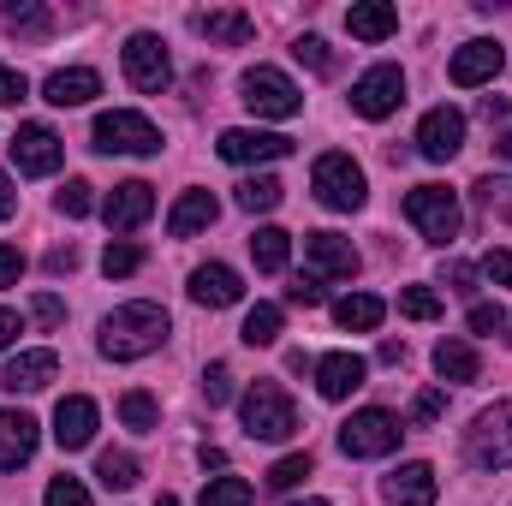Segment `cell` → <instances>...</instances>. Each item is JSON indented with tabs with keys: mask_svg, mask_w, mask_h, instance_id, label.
Returning <instances> with one entry per match:
<instances>
[{
	"mask_svg": "<svg viewBox=\"0 0 512 506\" xmlns=\"http://www.w3.org/2000/svg\"><path fill=\"white\" fill-rule=\"evenodd\" d=\"M167 334H173L167 310H161V304H149V298H137V304H120L114 316H102L96 346H102V358H114V364H137V358L161 352V346H167Z\"/></svg>",
	"mask_w": 512,
	"mask_h": 506,
	"instance_id": "1",
	"label": "cell"
},
{
	"mask_svg": "<svg viewBox=\"0 0 512 506\" xmlns=\"http://www.w3.org/2000/svg\"><path fill=\"white\" fill-rule=\"evenodd\" d=\"M239 417H245V435H251V441H292V435H298V405L286 399L280 381H256V387H245Z\"/></svg>",
	"mask_w": 512,
	"mask_h": 506,
	"instance_id": "2",
	"label": "cell"
},
{
	"mask_svg": "<svg viewBox=\"0 0 512 506\" xmlns=\"http://www.w3.org/2000/svg\"><path fill=\"white\" fill-rule=\"evenodd\" d=\"M310 191H316V203L322 209H334V215H352V209H364V197H370V185H364V167L352 161V155H316V167H310Z\"/></svg>",
	"mask_w": 512,
	"mask_h": 506,
	"instance_id": "3",
	"label": "cell"
},
{
	"mask_svg": "<svg viewBox=\"0 0 512 506\" xmlns=\"http://www.w3.org/2000/svg\"><path fill=\"white\" fill-rule=\"evenodd\" d=\"M405 221L429 239V245H453L459 239V191L453 185H417L405 191Z\"/></svg>",
	"mask_w": 512,
	"mask_h": 506,
	"instance_id": "4",
	"label": "cell"
},
{
	"mask_svg": "<svg viewBox=\"0 0 512 506\" xmlns=\"http://www.w3.org/2000/svg\"><path fill=\"white\" fill-rule=\"evenodd\" d=\"M465 459L477 471H512V399H495L465 429Z\"/></svg>",
	"mask_w": 512,
	"mask_h": 506,
	"instance_id": "5",
	"label": "cell"
},
{
	"mask_svg": "<svg viewBox=\"0 0 512 506\" xmlns=\"http://www.w3.org/2000/svg\"><path fill=\"white\" fill-rule=\"evenodd\" d=\"M399 435H405V423L382 411V405H364V411H352L346 423H340V453L346 459H382L399 447Z\"/></svg>",
	"mask_w": 512,
	"mask_h": 506,
	"instance_id": "6",
	"label": "cell"
},
{
	"mask_svg": "<svg viewBox=\"0 0 512 506\" xmlns=\"http://www.w3.org/2000/svg\"><path fill=\"white\" fill-rule=\"evenodd\" d=\"M239 96H245V108H251L256 120H292V114L304 108V90H298L280 66H251V72L239 78Z\"/></svg>",
	"mask_w": 512,
	"mask_h": 506,
	"instance_id": "7",
	"label": "cell"
},
{
	"mask_svg": "<svg viewBox=\"0 0 512 506\" xmlns=\"http://www.w3.org/2000/svg\"><path fill=\"white\" fill-rule=\"evenodd\" d=\"M90 143H96L102 155H155V149H161V131H155L149 114L114 108V114H102V120H96Z\"/></svg>",
	"mask_w": 512,
	"mask_h": 506,
	"instance_id": "8",
	"label": "cell"
},
{
	"mask_svg": "<svg viewBox=\"0 0 512 506\" xmlns=\"http://www.w3.org/2000/svg\"><path fill=\"white\" fill-rule=\"evenodd\" d=\"M120 60H126L131 90H143V96H161V90L173 84V60H167V42H161L155 30H131L126 48H120Z\"/></svg>",
	"mask_w": 512,
	"mask_h": 506,
	"instance_id": "9",
	"label": "cell"
},
{
	"mask_svg": "<svg viewBox=\"0 0 512 506\" xmlns=\"http://www.w3.org/2000/svg\"><path fill=\"white\" fill-rule=\"evenodd\" d=\"M405 102V72L393 66V60H382V66H370L358 84H352V108L364 114V120H387L393 108Z\"/></svg>",
	"mask_w": 512,
	"mask_h": 506,
	"instance_id": "10",
	"label": "cell"
},
{
	"mask_svg": "<svg viewBox=\"0 0 512 506\" xmlns=\"http://www.w3.org/2000/svg\"><path fill=\"white\" fill-rule=\"evenodd\" d=\"M221 161H233V167H251V161H286L292 155V137H280V131H251V126H233L221 131Z\"/></svg>",
	"mask_w": 512,
	"mask_h": 506,
	"instance_id": "11",
	"label": "cell"
},
{
	"mask_svg": "<svg viewBox=\"0 0 512 506\" xmlns=\"http://www.w3.org/2000/svg\"><path fill=\"white\" fill-rule=\"evenodd\" d=\"M304 268H310V280H352L358 251L340 233H304Z\"/></svg>",
	"mask_w": 512,
	"mask_h": 506,
	"instance_id": "12",
	"label": "cell"
},
{
	"mask_svg": "<svg viewBox=\"0 0 512 506\" xmlns=\"http://www.w3.org/2000/svg\"><path fill=\"white\" fill-rule=\"evenodd\" d=\"M507 66V48L501 42H489V36H477V42H465L459 54H453V66H447V78L459 84V90H483V84H495V72Z\"/></svg>",
	"mask_w": 512,
	"mask_h": 506,
	"instance_id": "13",
	"label": "cell"
},
{
	"mask_svg": "<svg viewBox=\"0 0 512 506\" xmlns=\"http://www.w3.org/2000/svg\"><path fill=\"white\" fill-rule=\"evenodd\" d=\"M465 149V114L459 108H429L417 126V155L423 161H453Z\"/></svg>",
	"mask_w": 512,
	"mask_h": 506,
	"instance_id": "14",
	"label": "cell"
},
{
	"mask_svg": "<svg viewBox=\"0 0 512 506\" xmlns=\"http://www.w3.org/2000/svg\"><path fill=\"white\" fill-rule=\"evenodd\" d=\"M60 155H66V143H60L48 126H18L12 131V161H18V173L48 179V173L60 167Z\"/></svg>",
	"mask_w": 512,
	"mask_h": 506,
	"instance_id": "15",
	"label": "cell"
},
{
	"mask_svg": "<svg viewBox=\"0 0 512 506\" xmlns=\"http://www.w3.org/2000/svg\"><path fill=\"white\" fill-rule=\"evenodd\" d=\"M149 215H155V185H143V179L114 185V191H108V203H102V221H108L114 233H137Z\"/></svg>",
	"mask_w": 512,
	"mask_h": 506,
	"instance_id": "16",
	"label": "cell"
},
{
	"mask_svg": "<svg viewBox=\"0 0 512 506\" xmlns=\"http://www.w3.org/2000/svg\"><path fill=\"white\" fill-rule=\"evenodd\" d=\"M96 423H102V411H96V399H84V393H66V399L54 405V441H60L66 453L90 447V441H96Z\"/></svg>",
	"mask_w": 512,
	"mask_h": 506,
	"instance_id": "17",
	"label": "cell"
},
{
	"mask_svg": "<svg viewBox=\"0 0 512 506\" xmlns=\"http://www.w3.org/2000/svg\"><path fill=\"white\" fill-rule=\"evenodd\" d=\"M310 376H316V393L322 399H352L364 387V376H370V364L358 352H328V358L310 364Z\"/></svg>",
	"mask_w": 512,
	"mask_h": 506,
	"instance_id": "18",
	"label": "cell"
},
{
	"mask_svg": "<svg viewBox=\"0 0 512 506\" xmlns=\"http://www.w3.org/2000/svg\"><path fill=\"white\" fill-rule=\"evenodd\" d=\"M382 495H387V506H435L441 483H435V471H429L423 459H405L399 471H387Z\"/></svg>",
	"mask_w": 512,
	"mask_h": 506,
	"instance_id": "19",
	"label": "cell"
},
{
	"mask_svg": "<svg viewBox=\"0 0 512 506\" xmlns=\"http://www.w3.org/2000/svg\"><path fill=\"white\" fill-rule=\"evenodd\" d=\"M245 298V280L227 268V262H203L197 274H191V304H203V310H227V304H239Z\"/></svg>",
	"mask_w": 512,
	"mask_h": 506,
	"instance_id": "20",
	"label": "cell"
},
{
	"mask_svg": "<svg viewBox=\"0 0 512 506\" xmlns=\"http://www.w3.org/2000/svg\"><path fill=\"white\" fill-rule=\"evenodd\" d=\"M54 376H60V358H54L48 346H36V352H18V358L0 370V387H6V393H42Z\"/></svg>",
	"mask_w": 512,
	"mask_h": 506,
	"instance_id": "21",
	"label": "cell"
},
{
	"mask_svg": "<svg viewBox=\"0 0 512 506\" xmlns=\"http://www.w3.org/2000/svg\"><path fill=\"white\" fill-rule=\"evenodd\" d=\"M191 24H197V36H209V42H221V48H245V42L256 36V18H251V12H239V6L197 12Z\"/></svg>",
	"mask_w": 512,
	"mask_h": 506,
	"instance_id": "22",
	"label": "cell"
},
{
	"mask_svg": "<svg viewBox=\"0 0 512 506\" xmlns=\"http://www.w3.org/2000/svg\"><path fill=\"white\" fill-rule=\"evenodd\" d=\"M90 96H102V78H96L90 66L48 72V84H42V102H54V108H84Z\"/></svg>",
	"mask_w": 512,
	"mask_h": 506,
	"instance_id": "23",
	"label": "cell"
},
{
	"mask_svg": "<svg viewBox=\"0 0 512 506\" xmlns=\"http://www.w3.org/2000/svg\"><path fill=\"white\" fill-rule=\"evenodd\" d=\"M36 453V417L30 411H0V471L30 465Z\"/></svg>",
	"mask_w": 512,
	"mask_h": 506,
	"instance_id": "24",
	"label": "cell"
},
{
	"mask_svg": "<svg viewBox=\"0 0 512 506\" xmlns=\"http://www.w3.org/2000/svg\"><path fill=\"white\" fill-rule=\"evenodd\" d=\"M215 215H221V203L209 197V191H185L173 209H167V233L173 239H191V233H209L215 227Z\"/></svg>",
	"mask_w": 512,
	"mask_h": 506,
	"instance_id": "25",
	"label": "cell"
},
{
	"mask_svg": "<svg viewBox=\"0 0 512 506\" xmlns=\"http://www.w3.org/2000/svg\"><path fill=\"white\" fill-rule=\"evenodd\" d=\"M435 376L453 381V387L477 381V376H483V358H477V346H471V340H441V346H435Z\"/></svg>",
	"mask_w": 512,
	"mask_h": 506,
	"instance_id": "26",
	"label": "cell"
},
{
	"mask_svg": "<svg viewBox=\"0 0 512 506\" xmlns=\"http://www.w3.org/2000/svg\"><path fill=\"white\" fill-rule=\"evenodd\" d=\"M346 30H352L358 42H387V36L399 30V12H393L387 0H358V6L346 12Z\"/></svg>",
	"mask_w": 512,
	"mask_h": 506,
	"instance_id": "27",
	"label": "cell"
},
{
	"mask_svg": "<svg viewBox=\"0 0 512 506\" xmlns=\"http://www.w3.org/2000/svg\"><path fill=\"white\" fill-rule=\"evenodd\" d=\"M382 316H387V304L370 298V292H352V298L334 304V322H340L346 334H370V328H382Z\"/></svg>",
	"mask_w": 512,
	"mask_h": 506,
	"instance_id": "28",
	"label": "cell"
},
{
	"mask_svg": "<svg viewBox=\"0 0 512 506\" xmlns=\"http://www.w3.org/2000/svg\"><path fill=\"white\" fill-rule=\"evenodd\" d=\"M0 24H6L12 36H48V30H54V12L36 6V0H6V6H0Z\"/></svg>",
	"mask_w": 512,
	"mask_h": 506,
	"instance_id": "29",
	"label": "cell"
},
{
	"mask_svg": "<svg viewBox=\"0 0 512 506\" xmlns=\"http://www.w3.org/2000/svg\"><path fill=\"white\" fill-rule=\"evenodd\" d=\"M251 256H256L262 274H280L286 256H292V233H280V227H256L251 233Z\"/></svg>",
	"mask_w": 512,
	"mask_h": 506,
	"instance_id": "30",
	"label": "cell"
},
{
	"mask_svg": "<svg viewBox=\"0 0 512 506\" xmlns=\"http://www.w3.org/2000/svg\"><path fill=\"white\" fill-rule=\"evenodd\" d=\"M96 477H102V489H137V483H143V465L131 459L126 447H108V453L96 459Z\"/></svg>",
	"mask_w": 512,
	"mask_h": 506,
	"instance_id": "31",
	"label": "cell"
},
{
	"mask_svg": "<svg viewBox=\"0 0 512 506\" xmlns=\"http://www.w3.org/2000/svg\"><path fill=\"white\" fill-rule=\"evenodd\" d=\"M280 197H286V185L274 179V173H256L239 185V209L245 215H268V209H280Z\"/></svg>",
	"mask_w": 512,
	"mask_h": 506,
	"instance_id": "32",
	"label": "cell"
},
{
	"mask_svg": "<svg viewBox=\"0 0 512 506\" xmlns=\"http://www.w3.org/2000/svg\"><path fill=\"white\" fill-rule=\"evenodd\" d=\"M239 340L245 346H274L280 340V304H256L245 316V328H239Z\"/></svg>",
	"mask_w": 512,
	"mask_h": 506,
	"instance_id": "33",
	"label": "cell"
},
{
	"mask_svg": "<svg viewBox=\"0 0 512 506\" xmlns=\"http://www.w3.org/2000/svg\"><path fill=\"white\" fill-rule=\"evenodd\" d=\"M120 423L137 429V435H149V429L161 423V411H155V399H149L143 387H131V393H120Z\"/></svg>",
	"mask_w": 512,
	"mask_h": 506,
	"instance_id": "34",
	"label": "cell"
},
{
	"mask_svg": "<svg viewBox=\"0 0 512 506\" xmlns=\"http://www.w3.org/2000/svg\"><path fill=\"white\" fill-rule=\"evenodd\" d=\"M54 209H60L66 221H84V215L96 209V185H90V179H66L60 197H54Z\"/></svg>",
	"mask_w": 512,
	"mask_h": 506,
	"instance_id": "35",
	"label": "cell"
},
{
	"mask_svg": "<svg viewBox=\"0 0 512 506\" xmlns=\"http://www.w3.org/2000/svg\"><path fill=\"white\" fill-rule=\"evenodd\" d=\"M251 483L245 477H209L203 483V506H251Z\"/></svg>",
	"mask_w": 512,
	"mask_h": 506,
	"instance_id": "36",
	"label": "cell"
},
{
	"mask_svg": "<svg viewBox=\"0 0 512 506\" xmlns=\"http://www.w3.org/2000/svg\"><path fill=\"white\" fill-rule=\"evenodd\" d=\"M399 310H405L411 322H435V316H441V292H435V286H405V292H399Z\"/></svg>",
	"mask_w": 512,
	"mask_h": 506,
	"instance_id": "37",
	"label": "cell"
},
{
	"mask_svg": "<svg viewBox=\"0 0 512 506\" xmlns=\"http://www.w3.org/2000/svg\"><path fill=\"white\" fill-rule=\"evenodd\" d=\"M304 477H310V453H286V459H274V465H268V489H280V495H286V489H298Z\"/></svg>",
	"mask_w": 512,
	"mask_h": 506,
	"instance_id": "38",
	"label": "cell"
},
{
	"mask_svg": "<svg viewBox=\"0 0 512 506\" xmlns=\"http://www.w3.org/2000/svg\"><path fill=\"white\" fill-rule=\"evenodd\" d=\"M137 268H143V251H137L131 239H114L108 256H102V274H108V280H126V274H137Z\"/></svg>",
	"mask_w": 512,
	"mask_h": 506,
	"instance_id": "39",
	"label": "cell"
},
{
	"mask_svg": "<svg viewBox=\"0 0 512 506\" xmlns=\"http://www.w3.org/2000/svg\"><path fill=\"white\" fill-rule=\"evenodd\" d=\"M292 54H298V60H304V66H310V72H322V78H328V72H334V48H328V42H322V36H316V30H304V36H298V42H292Z\"/></svg>",
	"mask_w": 512,
	"mask_h": 506,
	"instance_id": "40",
	"label": "cell"
},
{
	"mask_svg": "<svg viewBox=\"0 0 512 506\" xmlns=\"http://www.w3.org/2000/svg\"><path fill=\"white\" fill-rule=\"evenodd\" d=\"M441 411H447V393H441V387H423V393L411 399V423H417V429H429Z\"/></svg>",
	"mask_w": 512,
	"mask_h": 506,
	"instance_id": "41",
	"label": "cell"
},
{
	"mask_svg": "<svg viewBox=\"0 0 512 506\" xmlns=\"http://www.w3.org/2000/svg\"><path fill=\"white\" fill-rule=\"evenodd\" d=\"M42 501H48V506H90V489H84L78 477H54Z\"/></svg>",
	"mask_w": 512,
	"mask_h": 506,
	"instance_id": "42",
	"label": "cell"
},
{
	"mask_svg": "<svg viewBox=\"0 0 512 506\" xmlns=\"http://www.w3.org/2000/svg\"><path fill=\"white\" fill-rule=\"evenodd\" d=\"M477 203L512 221V179H483V185H477Z\"/></svg>",
	"mask_w": 512,
	"mask_h": 506,
	"instance_id": "43",
	"label": "cell"
},
{
	"mask_svg": "<svg viewBox=\"0 0 512 506\" xmlns=\"http://www.w3.org/2000/svg\"><path fill=\"white\" fill-rule=\"evenodd\" d=\"M203 399H209V405H227V399H233V370H227V364H209V370H203Z\"/></svg>",
	"mask_w": 512,
	"mask_h": 506,
	"instance_id": "44",
	"label": "cell"
},
{
	"mask_svg": "<svg viewBox=\"0 0 512 506\" xmlns=\"http://www.w3.org/2000/svg\"><path fill=\"white\" fill-rule=\"evenodd\" d=\"M441 280H447L459 298H471V292H477V280H483V268H471V262H447V274H441Z\"/></svg>",
	"mask_w": 512,
	"mask_h": 506,
	"instance_id": "45",
	"label": "cell"
},
{
	"mask_svg": "<svg viewBox=\"0 0 512 506\" xmlns=\"http://www.w3.org/2000/svg\"><path fill=\"white\" fill-rule=\"evenodd\" d=\"M30 316H36L42 328H60V322H66V304H60L54 292H36V298H30Z\"/></svg>",
	"mask_w": 512,
	"mask_h": 506,
	"instance_id": "46",
	"label": "cell"
},
{
	"mask_svg": "<svg viewBox=\"0 0 512 506\" xmlns=\"http://www.w3.org/2000/svg\"><path fill=\"white\" fill-rule=\"evenodd\" d=\"M501 328H507L501 304H471V334H501Z\"/></svg>",
	"mask_w": 512,
	"mask_h": 506,
	"instance_id": "47",
	"label": "cell"
},
{
	"mask_svg": "<svg viewBox=\"0 0 512 506\" xmlns=\"http://www.w3.org/2000/svg\"><path fill=\"white\" fill-rule=\"evenodd\" d=\"M30 96V84H24V72H12V66H0V108H18Z\"/></svg>",
	"mask_w": 512,
	"mask_h": 506,
	"instance_id": "48",
	"label": "cell"
},
{
	"mask_svg": "<svg viewBox=\"0 0 512 506\" xmlns=\"http://www.w3.org/2000/svg\"><path fill=\"white\" fill-rule=\"evenodd\" d=\"M328 292H322V280H310V274H298L292 286H286V304H322Z\"/></svg>",
	"mask_w": 512,
	"mask_h": 506,
	"instance_id": "49",
	"label": "cell"
},
{
	"mask_svg": "<svg viewBox=\"0 0 512 506\" xmlns=\"http://www.w3.org/2000/svg\"><path fill=\"white\" fill-rule=\"evenodd\" d=\"M483 274H489L495 286H512V251H489L483 256Z\"/></svg>",
	"mask_w": 512,
	"mask_h": 506,
	"instance_id": "50",
	"label": "cell"
},
{
	"mask_svg": "<svg viewBox=\"0 0 512 506\" xmlns=\"http://www.w3.org/2000/svg\"><path fill=\"white\" fill-rule=\"evenodd\" d=\"M18 274H24V251L0 245V286H18Z\"/></svg>",
	"mask_w": 512,
	"mask_h": 506,
	"instance_id": "51",
	"label": "cell"
},
{
	"mask_svg": "<svg viewBox=\"0 0 512 506\" xmlns=\"http://www.w3.org/2000/svg\"><path fill=\"white\" fill-rule=\"evenodd\" d=\"M72 268H78V245L66 239V245H54V251H48V274H72Z\"/></svg>",
	"mask_w": 512,
	"mask_h": 506,
	"instance_id": "52",
	"label": "cell"
},
{
	"mask_svg": "<svg viewBox=\"0 0 512 506\" xmlns=\"http://www.w3.org/2000/svg\"><path fill=\"white\" fill-rule=\"evenodd\" d=\"M18 334H24V322H18V310H6V304H0V352H6V346H12Z\"/></svg>",
	"mask_w": 512,
	"mask_h": 506,
	"instance_id": "53",
	"label": "cell"
},
{
	"mask_svg": "<svg viewBox=\"0 0 512 506\" xmlns=\"http://www.w3.org/2000/svg\"><path fill=\"white\" fill-rule=\"evenodd\" d=\"M477 114H483V120H507V114H512V96H483V102H477Z\"/></svg>",
	"mask_w": 512,
	"mask_h": 506,
	"instance_id": "54",
	"label": "cell"
},
{
	"mask_svg": "<svg viewBox=\"0 0 512 506\" xmlns=\"http://www.w3.org/2000/svg\"><path fill=\"white\" fill-rule=\"evenodd\" d=\"M12 209H18V191H12V179L0 173V221H12Z\"/></svg>",
	"mask_w": 512,
	"mask_h": 506,
	"instance_id": "55",
	"label": "cell"
},
{
	"mask_svg": "<svg viewBox=\"0 0 512 506\" xmlns=\"http://www.w3.org/2000/svg\"><path fill=\"white\" fill-rule=\"evenodd\" d=\"M197 459H203V471H227V453H221V447H203Z\"/></svg>",
	"mask_w": 512,
	"mask_h": 506,
	"instance_id": "56",
	"label": "cell"
},
{
	"mask_svg": "<svg viewBox=\"0 0 512 506\" xmlns=\"http://www.w3.org/2000/svg\"><path fill=\"white\" fill-rule=\"evenodd\" d=\"M376 358H382V364H405V346H399V340H382V352H376Z\"/></svg>",
	"mask_w": 512,
	"mask_h": 506,
	"instance_id": "57",
	"label": "cell"
},
{
	"mask_svg": "<svg viewBox=\"0 0 512 506\" xmlns=\"http://www.w3.org/2000/svg\"><path fill=\"white\" fill-rule=\"evenodd\" d=\"M495 155H501V161H512V126L501 131V137H495Z\"/></svg>",
	"mask_w": 512,
	"mask_h": 506,
	"instance_id": "58",
	"label": "cell"
},
{
	"mask_svg": "<svg viewBox=\"0 0 512 506\" xmlns=\"http://www.w3.org/2000/svg\"><path fill=\"white\" fill-rule=\"evenodd\" d=\"M155 506H179V501H173V495H161V501H155Z\"/></svg>",
	"mask_w": 512,
	"mask_h": 506,
	"instance_id": "59",
	"label": "cell"
},
{
	"mask_svg": "<svg viewBox=\"0 0 512 506\" xmlns=\"http://www.w3.org/2000/svg\"><path fill=\"white\" fill-rule=\"evenodd\" d=\"M298 506H334V501H298Z\"/></svg>",
	"mask_w": 512,
	"mask_h": 506,
	"instance_id": "60",
	"label": "cell"
}]
</instances>
